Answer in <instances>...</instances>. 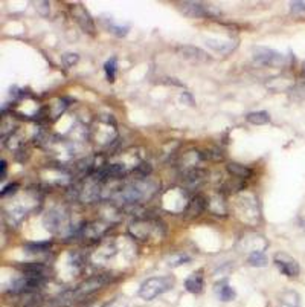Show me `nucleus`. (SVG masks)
I'll return each instance as SVG.
<instances>
[{
  "instance_id": "nucleus-1",
  "label": "nucleus",
  "mask_w": 305,
  "mask_h": 307,
  "mask_svg": "<svg viewBox=\"0 0 305 307\" xmlns=\"http://www.w3.org/2000/svg\"><path fill=\"white\" fill-rule=\"evenodd\" d=\"M157 191V183L151 180H136L132 183H127L121 190L115 191L113 202L118 206H135L139 204L147 202L148 199L154 196Z\"/></svg>"
},
{
  "instance_id": "nucleus-2",
  "label": "nucleus",
  "mask_w": 305,
  "mask_h": 307,
  "mask_svg": "<svg viewBox=\"0 0 305 307\" xmlns=\"http://www.w3.org/2000/svg\"><path fill=\"white\" fill-rule=\"evenodd\" d=\"M172 286H174L172 277H153L140 284L139 297L145 301H150V300L159 297L160 294L168 292Z\"/></svg>"
},
{
  "instance_id": "nucleus-3",
  "label": "nucleus",
  "mask_w": 305,
  "mask_h": 307,
  "mask_svg": "<svg viewBox=\"0 0 305 307\" xmlns=\"http://www.w3.org/2000/svg\"><path fill=\"white\" fill-rule=\"evenodd\" d=\"M130 233L139 240H154L164 234V226L153 220H136L130 225Z\"/></svg>"
},
{
  "instance_id": "nucleus-4",
  "label": "nucleus",
  "mask_w": 305,
  "mask_h": 307,
  "mask_svg": "<svg viewBox=\"0 0 305 307\" xmlns=\"http://www.w3.org/2000/svg\"><path fill=\"white\" fill-rule=\"evenodd\" d=\"M253 58L255 61H258V63L264 65V66H270V68H285L288 65V58L278 52V51H273L270 48H264V46H256L253 48Z\"/></svg>"
},
{
  "instance_id": "nucleus-5",
  "label": "nucleus",
  "mask_w": 305,
  "mask_h": 307,
  "mask_svg": "<svg viewBox=\"0 0 305 307\" xmlns=\"http://www.w3.org/2000/svg\"><path fill=\"white\" fill-rule=\"evenodd\" d=\"M275 265L279 268L282 273L288 275V277H298L301 272L299 263L295 258H292L290 255H287L284 252H279L275 255Z\"/></svg>"
},
{
  "instance_id": "nucleus-6",
  "label": "nucleus",
  "mask_w": 305,
  "mask_h": 307,
  "mask_svg": "<svg viewBox=\"0 0 305 307\" xmlns=\"http://www.w3.org/2000/svg\"><path fill=\"white\" fill-rule=\"evenodd\" d=\"M179 54L188 60V61H192V63H209L212 60V57L204 52L203 49H199L196 46H182L179 48Z\"/></svg>"
},
{
  "instance_id": "nucleus-7",
  "label": "nucleus",
  "mask_w": 305,
  "mask_h": 307,
  "mask_svg": "<svg viewBox=\"0 0 305 307\" xmlns=\"http://www.w3.org/2000/svg\"><path fill=\"white\" fill-rule=\"evenodd\" d=\"M206 179V171L197 167H188L182 173V183L186 188H196Z\"/></svg>"
},
{
  "instance_id": "nucleus-8",
  "label": "nucleus",
  "mask_w": 305,
  "mask_h": 307,
  "mask_svg": "<svg viewBox=\"0 0 305 307\" xmlns=\"http://www.w3.org/2000/svg\"><path fill=\"white\" fill-rule=\"evenodd\" d=\"M72 15L75 17V20L78 22V25L81 26L84 31H87L89 34L95 33V26H93V20L89 15V12L84 9L83 5H75L72 6Z\"/></svg>"
},
{
  "instance_id": "nucleus-9",
  "label": "nucleus",
  "mask_w": 305,
  "mask_h": 307,
  "mask_svg": "<svg viewBox=\"0 0 305 307\" xmlns=\"http://www.w3.org/2000/svg\"><path fill=\"white\" fill-rule=\"evenodd\" d=\"M177 6L183 14L191 15V17H206V15H209V9H206V6L199 2H179Z\"/></svg>"
},
{
  "instance_id": "nucleus-10",
  "label": "nucleus",
  "mask_w": 305,
  "mask_h": 307,
  "mask_svg": "<svg viewBox=\"0 0 305 307\" xmlns=\"http://www.w3.org/2000/svg\"><path fill=\"white\" fill-rule=\"evenodd\" d=\"M64 222H66V216L61 214L60 211H55V209L51 211V212H47L46 217H44V225L51 233H60Z\"/></svg>"
},
{
  "instance_id": "nucleus-11",
  "label": "nucleus",
  "mask_w": 305,
  "mask_h": 307,
  "mask_svg": "<svg viewBox=\"0 0 305 307\" xmlns=\"http://www.w3.org/2000/svg\"><path fill=\"white\" fill-rule=\"evenodd\" d=\"M204 205H206V201H204V197H203V196H194V197H192L191 201H189L188 206L185 208V216L189 217V219L197 217L199 214L203 212Z\"/></svg>"
},
{
  "instance_id": "nucleus-12",
  "label": "nucleus",
  "mask_w": 305,
  "mask_h": 307,
  "mask_svg": "<svg viewBox=\"0 0 305 307\" xmlns=\"http://www.w3.org/2000/svg\"><path fill=\"white\" fill-rule=\"evenodd\" d=\"M185 287H186L188 292H191V294H200L203 290V277H202V273L196 272V273L189 275V277L185 280Z\"/></svg>"
},
{
  "instance_id": "nucleus-13",
  "label": "nucleus",
  "mask_w": 305,
  "mask_h": 307,
  "mask_svg": "<svg viewBox=\"0 0 305 307\" xmlns=\"http://www.w3.org/2000/svg\"><path fill=\"white\" fill-rule=\"evenodd\" d=\"M206 44L209 46L211 49H214L215 52H220V54H229L234 51L235 48V43L234 41H221V40H211V38H207L206 40Z\"/></svg>"
},
{
  "instance_id": "nucleus-14",
  "label": "nucleus",
  "mask_w": 305,
  "mask_h": 307,
  "mask_svg": "<svg viewBox=\"0 0 305 307\" xmlns=\"http://www.w3.org/2000/svg\"><path fill=\"white\" fill-rule=\"evenodd\" d=\"M247 262H249V265L255 266V268H264V266H267L269 260H267V255L263 251H255V252L249 254Z\"/></svg>"
},
{
  "instance_id": "nucleus-15",
  "label": "nucleus",
  "mask_w": 305,
  "mask_h": 307,
  "mask_svg": "<svg viewBox=\"0 0 305 307\" xmlns=\"http://www.w3.org/2000/svg\"><path fill=\"white\" fill-rule=\"evenodd\" d=\"M228 171H229L232 176L238 177V179H244V177H247L249 173H250L247 167H244V165H241V164H237V162H229V164H228Z\"/></svg>"
},
{
  "instance_id": "nucleus-16",
  "label": "nucleus",
  "mask_w": 305,
  "mask_h": 307,
  "mask_svg": "<svg viewBox=\"0 0 305 307\" xmlns=\"http://www.w3.org/2000/svg\"><path fill=\"white\" fill-rule=\"evenodd\" d=\"M246 119L255 126H264L267 122H270V116L267 112H252L246 116Z\"/></svg>"
},
{
  "instance_id": "nucleus-17",
  "label": "nucleus",
  "mask_w": 305,
  "mask_h": 307,
  "mask_svg": "<svg viewBox=\"0 0 305 307\" xmlns=\"http://www.w3.org/2000/svg\"><path fill=\"white\" fill-rule=\"evenodd\" d=\"M105 26H107V29L110 31L111 34H113V35H118V37H124L125 33H127V29H128L127 25H119V23H116L115 20H108V22H105Z\"/></svg>"
},
{
  "instance_id": "nucleus-18",
  "label": "nucleus",
  "mask_w": 305,
  "mask_h": 307,
  "mask_svg": "<svg viewBox=\"0 0 305 307\" xmlns=\"http://www.w3.org/2000/svg\"><path fill=\"white\" fill-rule=\"evenodd\" d=\"M104 70H105V75H107V80L110 83H113L115 76H116V58H110L108 61H105Z\"/></svg>"
},
{
  "instance_id": "nucleus-19",
  "label": "nucleus",
  "mask_w": 305,
  "mask_h": 307,
  "mask_svg": "<svg viewBox=\"0 0 305 307\" xmlns=\"http://www.w3.org/2000/svg\"><path fill=\"white\" fill-rule=\"evenodd\" d=\"M217 292H218V297H220L223 301H231V300L235 298L234 289H232L231 286H228V284H223V286L220 287V290H217Z\"/></svg>"
},
{
  "instance_id": "nucleus-20",
  "label": "nucleus",
  "mask_w": 305,
  "mask_h": 307,
  "mask_svg": "<svg viewBox=\"0 0 305 307\" xmlns=\"http://www.w3.org/2000/svg\"><path fill=\"white\" fill-rule=\"evenodd\" d=\"M78 60H79V57H78L76 54H72V52H69V54H63V65L66 66V68H70V66L76 65V63H78Z\"/></svg>"
},
{
  "instance_id": "nucleus-21",
  "label": "nucleus",
  "mask_w": 305,
  "mask_h": 307,
  "mask_svg": "<svg viewBox=\"0 0 305 307\" xmlns=\"http://www.w3.org/2000/svg\"><path fill=\"white\" fill-rule=\"evenodd\" d=\"M186 262H189V257H186L183 254H177V255L174 257V260H169L171 266H180V265H183Z\"/></svg>"
},
{
  "instance_id": "nucleus-22",
  "label": "nucleus",
  "mask_w": 305,
  "mask_h": 307,
  "mask_svg": "<svg viewBox=\"0 0 305 307\" xmlns=\"http://www.w3.org/2000/svg\"><path fill=\"white\" fill-rule=\"evenodd\" d=\"M292 11L293 12H305V2H293Z\"/></svg>"
},
{
  "instance_id": "nucleus-23",
  "label": "nucleus",
  "mask_w": 305,
  "mask_h": 307,
  "mask_svg": "<svg viewBox=\"0 0 305 307\" xmlns=\"http://www.w3.org/2000/svg\"><path fill=\"white\" fill-rule=\"evenodd\" d=\"M49 248V243H35V244H29L28 249H37V251H43Z\"/></svg>"
},
{
  "instance_id": "nucleus-24",
  "label": "nucleus",
  "mask_w": 305,
  "mask_h": 307,
  "mask_svg": "<svg viewBox=\"0 0 305 307\" xmlns=\"http://www.w3.org/2000/svg\"><path fill=\"white\" fill-rule=\"evenodd\" d=\"M15 190H17V185H15V183H12V185H8V187H5V188L2 190V196H9V194H12Z\"/></svg>"
},
{
  "instance_id": "nucleus-25",
  "label": "nucleus",
  "mask_w": 305,
  "mask_h": 307,
  "mask_svg": "<svg viewBox=\"0 0 305 307\" xmlns=\"http://www.w3.org/2000/svg\"><path fill=\"white\" fill-rule=\"evenodd\" d=\"M107 307H127V303H124V301H113L111 304H108Z\"/></svg>"
},
{
  "instance_id": "nucleus-26",
  "label": "nucleus",
  "mask_w": 305,
  "mask_h": 307,
  "mask_svg": "<svg viewBox=\"0 0 305 307\" xmlns=\"http://www.w3.org/2000/svg\"><path fill=\"white\" fill-rule=\"evenodd\" d=\"M5 170H6V162L2 161L0 162V176H2V179H5Z\"/></svg>"
},
{
  "instance_id": "nucleus-27",
  "label": "nucleus",
  "mask_w": 305,
  "mask_h": 307,
  "mask_svg": "<svg viewBox=\"0 0 305 307\" xmlns=\"http://www.w3.org/2000/svg\"><path fill=\"white\" fill-rule=\"evenodd\" d=\"M282 307H293V306H288V304H284V303H282Z\"/></svg>"
},
{
  "instance_id": "nucleus-28",
  "label": "nucleus",
  "mask_w": 305,
  "mask_h": 307,
  "mask_svg": "<svg viewBox=\"0 0 305 307\" xmlns=\"http://www.w3.org/2000/svg\"><path fill=\"white\" fill-rule=\"evenodd\" d=\"M304 75H305V65H304Z\"/></svg>"
}]
</instances>
